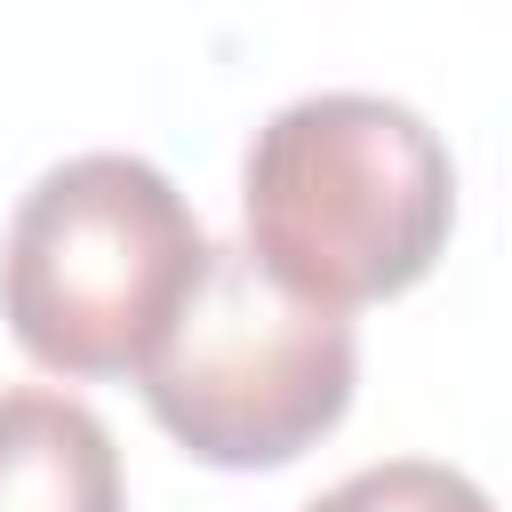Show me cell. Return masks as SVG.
Masks as SVG:
<instances>
[{"label":"cell","instance_id":"6da1fadb","mask_svg":"<svg viewBox=\"0 0 512 512\" xmlns=\"http://www.w3.org/2000/svg\"><path fill=\"white\" fill-rule=\"evenodd\" d=\"M248 256L304 304L352 312L408 296L456 224V160L440 128L376 88H312L280 104L240 160Z\"/></svg>","mask_w":512,"mask_h":512},{"label":"cell","instance_id":"7a4b0ae2","mask_svg":"<svg viewBox=\"0 0 512 512\" xmlns=\"http://www.w3.org/2000/svg\"><path fill=\"white\" fill-rule=\"evenodd\" d=\"M208 264L192 200L144 152L32 176L0 240V320L56 376H136Z\"/></svg>","mask_w":512,"mask_h":512},{"label":"cell","instance_id":"3957f363","mask_svg":"<svg viewBox=\"0 0 512 512\" xmlns=\"http://www.w3.org/2000/svg\"><path fill=\"white\" fill-rule=\"evenodd\" d=\"M136 384L184 456L216 472H272L344 424L360 336L344 312L288 296L248 248L208 240V264Z\"/></svg>","mask_w":512,"mask_h":512},{"label":"cell","instance_id":"277c9868","mask_svg":"<svg viewBox=\"0 0 512 512\" xmlns=\"http://www.w3.org/2000/svg\"><path fill=\"white\" fill-rule=\"evenodd\" d=\"M0 512H128L104 416L56 384L0 392Z\"/></svg>","mask_w":512,"mask_h":512},{"label":"cell","instance_id":"5b68a950","mask_svg":"<svg viewBox=\"0 0 512 512\" xmlns=\"http://www.w3.org/2000/svg\"><path fill=\"white\" fill-rule=\"evenodd\" d=\"M304 512H496L488 488L456 464H432V456H384V464H360L352 480L320 488Z\"/></svg>","mask_w":512,"mask_h":512}]
</instances>
